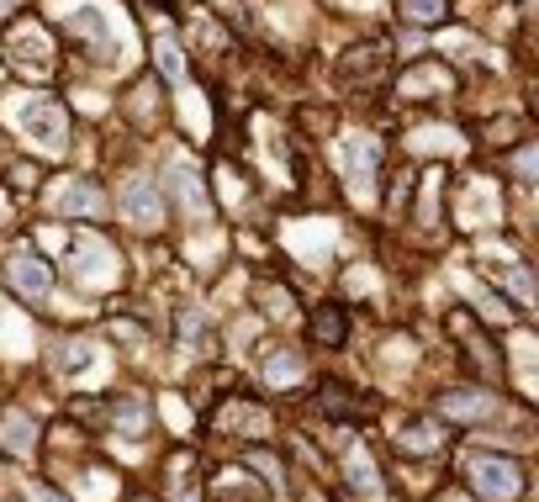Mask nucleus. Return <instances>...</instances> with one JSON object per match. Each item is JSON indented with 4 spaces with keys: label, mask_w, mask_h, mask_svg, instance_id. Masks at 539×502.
Listing matches in <instances>:
<instances>
[{
    "label": "nucleus",
    "mask_w": 539,
    "mask_h": 502,
    "mask_svg": "<svg viewBox=\"0 0 539 502\" xmlns=\"http://www.w3.org/2000/svg\"><path fill=\"white\" fill-rule=\"evenodd\" d=\"M471 487L487 497V502H508V497H518L524 492V471L513 466V460H476L471 466Z\"/></svg>",
    "instance_id": "1"
},
{
    "label": "nucleus",
    "mask_w": 539,
    "mask_h": 502,
    "mask_svg": "<svg viewBox=\"0 0 539 502\" xmlns=\"http://www.w3.org/2000/svg\"><path fill=\"white\" fill-rule=\"evenodd\" d=\"M11 281H16V291H27V296H43L48 286H53V270L43 265V259H37V254H16L11 259Z\"/></svg>",
    "instance_id": "4"
},
{
    "label": "nucleus",
    "mask_w": 539,
    "mask_h": 502,
    "mask_svg": "<svg viewBox=\"0 0 539 502\" xmlns=\"http://www.w3.org/2000/svg\"><path fill=\"white\" fill-rule=\"evenodd\" d=\"M318 407H323L328 418H349V423L370 418V402H349V386H323V392H318Z\"/></svg>",
    "instance_id": "5"
},
{
    "label": "nucleus",
    "mask_w": 539,
    "mask_h": 502,
    "mask_svg": "<svg viewBox=\"0 0 539 502\" xmlns=\"http://www.w3.org/2000/svg\"><path fill=\"white\" fill-rule=\"evenodd\" d=\"M27 127H37L48 143H64V111L59 106H48V101H37L32 111H27Z\"/></svg>",
    "instance_id": "6"
},
{
    "label": "nucleus",
    "mask_w": 539,
    "mask_h": 502,
    "mask_svg": "<svg viewBox=\"0 0 539 502\" xmlns=\"http://www.w3.org/2000/svg\"><path fill=\"white\" fill-rule=\"evenodd\" d=\"M143 502H148V497H143Z\"/></svg>",
    "instance_id": "10"
},
{
    "label": "nucleus",
    "mask_w": 539,
    "mask_h": 502,
    "mask_svg": "<svg viewBox=\"0 0 539 502\" xmlns=\"http://www.w3.org/2000/svg\"><path fill=\"white\" fill-rule=\"evenodd\" d=\"M122 212L138 222V228H159L164 222V191H159V180H133L122 191Z\"/></svg>",
    "instance_id": "2"
},
{
    "label": "nucleus",
    "mask_w": 539,
    "mask_h": 502,
    "mask_svg": "<svg viewBox=\"0 0 539 502\" xmlns=\"http://www.w3.org/2000/svg\"><path fill=\"white\" fill-rule=\"evenodd\" d=\"M307 339L318 344V349H339V344L349 339V318H344V307H333V302H323V307H312Z\"/></svg>",
    "instance_id": "3"
},
{
    "label": "nucleus",
    "mask_w": 539,
    "mask_h": 502,
    "mask_svg": "<svg viewBox=\"0 0 539 502\" xmlns=\"http://www.w3.org/2000/svg\"><path fill=\"white\" fill-rule=\"evenodd\" d=\"M64 207H69V212H80V217H90V212L101 207V196L90 191V185H69V201H64Z\"/></svg>",
    "instance_id": "9"
},
{
    "label": "nucleus",
    "mask_w": 539,
    "mask_h": 502,
    "mask_svg": "<svg viewBox=\"0 0 539 502\" xmlns=\"http://www.w3.org/2000/svg\"><path fill=\"white\" fill-rule=\"evenodd\" d=\"M444 413H455V418H481V413H492V397H466V392H450V397H444Z\"/></svg>",
    "instance_id": "8"
},
{
    "label": "nucleus",
    "mask_w": 539,
    "mask_h": 502,
    "mask_svg": "<svg viewBox=\"0 0 539 502\" xmlns=\"http://www.w3.org/2000/svg\"><path fill=\"white\" fill-rule=\"evenodd\" d=\"M450 11H455V0H407V22H418V27H439Z\"/></svg>",
    "instance_id": "7"
}]
</instances>
